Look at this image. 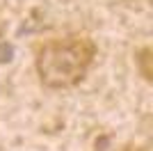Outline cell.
Here are the masks:
<instances>
[{"label":"cell","instance_id":"5","mask_svg":"<svg viewBox=\"0 0 153 151\" xmlns=\"http://www.w3.org/2000/svg\"><path fill=\"white\" fill-rule=\"evenodd\" d=\"M117 151H149L146 147H140V144H123L121 149H117Z\"/></svg>","mask_w":153,"mask_h":151},{"label":"cell","instance_id":"2","mask_svg":"<svg viewBox=\"0 0 153 151\" xmlns=\"http://www.w3.org/2000/svg\"><path fill=\"white\" fill-rule=\"evenodd\" d=\"M151 60H153V50L149 46H142L140 50H135V67L140 71V76L146 82L153 80V69H151Z\"/></svg>","mask_w":153,"mask_h":151},{"label":"cell","instance_id":"1","mask_svg":"<svg viewBox=\"0 0 153 151\" xmlns=\"http://www.w3.org/2000/svg\"><path fill=\"white\" fill-rule=\"evenodd\" d=\"M98 57V46L87 34L48 39L34 48L39 82L48 89H71L87 78Z\"/></svg>","mask_w":153,"mask_h":151},{"label":"cell","instance_id":"4","mask_svg":"<svg viewBox=\"0 0 153 151\" xmlns=\"http://www.w3.org/2000/svg\"><path fill=\"white\" fill-rule=\"evenodd\" d=\"M108 142H110V138H108V135L98 138V140H96V151H108V149H105V147H108Z\"/></svg>","mask_w":153,"mask_h":151},{"label":"cell","instance_id":"3","mask_svg":"<svg viewBox=\"0 0 153 151\" xmlns=\"http://www.w3.org/2000/svg\"><path fill=\"white\" fill-rule=\"evenodd\" d=\"M14 55V48L7 41H0V62H9Z\"/></svg>","mask_w":153,"mask_h":151}]
</instances>
